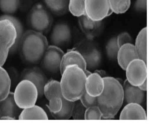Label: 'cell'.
<instances>
[{
    "instance_id": "cell-1",
    "label": "cell",
    "mask_w": 151,
    "mask_h": 124,
    "mask_svg": "<svg viewBox=\"0 0 151 124\" xmlns=\"http://www.w3.org/2000/svg\"><path fill=\"white\" fill-rule=\"evenodd\" d=\"M104 87L101 94L97 97V106L102 114V118H114L124 102L122 85L113 77L103 78Z\"/></svg>"
},
{
    "instance_id": "cell-2",
    "label": "cell",
    "mask_w": 151,
    "mask_h": 124,
    "mask_svg": "<svg viewBox=\"0 0 151 124\" xmlns=\"http://www.w3.org/2000/svg\"><path fill=\"white\" fill-rule=\"evenodd\" d=\"M48 46L49 42L44 34L31 30L25 32L18 51L25 64L33 66L40 63Z\"/></svg>"
},
{
    "instance_id": "cell-3",
    "label": "cell",
    "mask_w": 151,
    "mask_h": 124,
    "mask_svg": "<svg viewBox=\"0 0 151 124\" xmlns=\"http://www.w3.org/2000/svg\"><path fill=\"white\" fill-rule=\"evenodd\" d=\"M60 86L65 99L75 102L79 100L86 92L87 76L85 71L76 65L65 68L61 74Z\"/></svg>"
},
{
    "instance_id": "cell-4",
    "label": "cell",
    "mask_w": 151,
    "mask_h": 124,
    "mask_svg": "<svg viewBox=\"0 0 151 124\" xmlns=\"http://www.w3.org/2000/svg\"><path fill=\"white\" fill-rule=\"evenodd\" d=\"M27 21L32 30L44 34L50 31L53 19L47 8L43 4L38 3L35 5L29 11Z\"/></svg>"
},
{
    "instance_id": "cell-5",
    "label": "cell",
    "mask_w": 151,
    "mask_h": 124,
    "mask_svg": "<svg viewBox=\"0 0 151 124\" xmlns=\"http://www.w3.org/2000/svg\"><path fill=\"white\" fill-rule=\"evenodd\" d=\"M13 94L16 103L22 109L35 105L38 98L37 88L28 80H21L16 86Z\"/></svg>"
},
{
    "instance_id": "cell-6",
    "label": "cell",
    "mask_w": 151,
    "mask_h": 124,
    "mask_svg": "<svg viewBox=\"0 0 151 124\" xmlns=\"http://www.w3.org/2000/svg\"><path fill=\"white\" fill-rule=\"evenodd\" d=\"M17 37L16 28L11 21L0 20V66L5 64Z\"/></svg>"
},
{
    "instance_id": "cell-7",
    "label": "cell",
    "mask_w": 151,
    "mask_h": 124,
    "mask_svg": "<svg viewBox=\"0 0 151 124\" xmlns=\"http://www.w3.org/2000/svg\"><path fill=\"white\" fill-rule=\"evenodd\" d=\"M64 54L63 51L60 48L49 46L40 62L41 68L49 74L60 73L61 61Z\"/></svg>"
},
{
    "instance_id": "cell-8",
    "label": "cell",
    "mask_w": 151,
    "mask_h": 124,
    "mask_svg": "<svg viewBox=\"0 0 151 124\" xmlns=\"http://www.w3.org/2000/svg\"><path fill=\"white\" fill-rule=\"evenodd\" d=\"M43 94L49 101L47 107L50 113L55 114L60 111L64 97L61 92L60 81L52 79L49 80L44 88Z\"/></svg>"
},
{
    "instance_id": "cell-9",
    "label": "cell",
    "mask_w": 151,
    "mask_h": 124,
    "mask_svg": "<svg viewBox=\"0 0 151 124\" xmlns=\"http://www.w3.org/2000/svg\"><path fill=\"white\" fill-rule=\"evenodd\" d=\"M147 64L139 58L133 60L129 64L125 70L127 80L129 83L139 86L147 80Z\"/></svg>"
},
{
    "instance_id": "cell-10",
    "label": "cell",
    "mask_w": 151,
    "mask_h": 124,
    "mask_svg": "<svg viewBox=\"0 0 151 124\" xmlns=\"http://www.w3.org/2000/svg\"><path fill=\"white\" fill-rule=\"evenodd\" d=\"M85 14L91 19L102 21L113 13L108 0H85Z\"/></svg>"
},
{
    "instance_id": "cell-11",
    "label": "cell",
    "mask_w": 151,
    "mask_h": 124,
    "mask_svg": "<svg viewBox=\"0 0 151 124\" xmlns=\"http://www.w3.org/2000/svg\"><path fill=\"white\" fill-rule=\"evenodd\" d=\"M72 38L70 27L65 22H60L53 27L49 39L51 45L62 49L70 43Z\"/></svg>"
},
{
    "instance_id": "cell-12",
    "label": "cell",
    "mask_w": 151,
    "mask_h": 124,
    "mask_svg": "<svg viewBox=\"0 0 151 124\" xmlns=\"http://www.w3.org/2000/svg\"><path fill=\"white\" fill-rule=\"evenodd\" d=\"M21 80H28L35 85L38 93V98L44 96L43 91L45 85L49 80L41 68L32 67L24 69L21 73Z\"/></svg>"
},
{
    "instance_id": "cell-13",
    "label": "cell",
    "mask_w": 151,
    "mask_h": 124,
    "mask_svg": "<svg viewBox=\"0 0 151 124\" xmlns=\"http://www.w3.org/2000/svg\"><path fill=\"white\" fill-rule=\"evenodd\" d=\"M123 89L124 102L125 104L136 103L142 105L145 98V92L138 86H133L126 80L122 86Z\"/></svg>"
},
{
    "instance_id": "cell-14",
    "label": "cell",
    "mask_w": 151,
    "mask_h": 124,
    "mask_svg": "<svg viewBox=\"0 0 151 124\" xmlns=\"http://www.w3.org/2000/svg\"><path fill=\"white\" fill-rule=\"evenodd\" d=\"M73 65H77L85 72L87 70L86 61L83 56L75 49L68 50L64 54L61 61V74L67 67Z\"/></svg>"
},
{
    "instance_id": "cell-15",
    "label": "cell",
    "mask_w": 151,
    "mask_h": 124,
    "mask_svg": "<svg viewBox=\"0 0 151 124\" xmlns=\"http://www.w3.org/2000/svg\"><path fill=\"white\" fill-rule=\"evenodd\" d=\"M116 58L120 67L125 70L131 61L139 58V57L134 45L132 43H128L119 48Z\"/></svg>"
},
{
    "instance_id": "cell-16",
    "label": "cell",
    "mask_w": 151,
    "mask_h": 124,
    "mask_svg": "<svg viewBox=\"0 0 151 124\" xmlns=\"http://www.w3.org/2000/svg\"><path fill=\"white\" fill-rule=\"evenodd\" d=\"M22 110L16 103L12 92H10L7 97L0 101L1 117L9 116L16 120Z\"/></svg>"
},
{
    "instance_id": "cell-17",
    "label": "cell",
    "mask_w": 151,
    "mask_h": 124,
    "mask_svg": "<svg viewBox=\"0 0 151 124\" xmlns=\"http://www.w3.org/2000/svg\"><path fill=\"white\" fill-rule=\"evenodd\" d=\"M120 120H147L146 111L142 105L136 103L127 104L120 114Z\"/></svg>"
},
{
    "instance_id": "cell-18",
    "label": "cell",
    "mask_w": 151,
    "mask_h": 124,
    "mask_svg": "<svg viewBox=\"0 0 151 124\" xmlns=\"http://www.w3.org/2000/svg\"><path fill=\"white\" fill-rule=\"evenodd\" d=\"M76 50L79 52L83 56L86 61L87 69L95 68L98 67L101 62V56L99 51L96 48L91 46L85 48L80 45Z\"/></svg>"
},
{
    "instance_id": "cell-19",
    "label": "cell",
    "mask_w": 151,
    "mask_h": 124,
    "mask_svg": "<svg viewBox=\"0 0 151 124\" xmlns=\"http://www.w3.org/2000/svg\"><path fill=\"white\" fill-rule=\"evenodd\" d=\"M104 81L103 78L94 72L87 77L86 91L89 95L94 97L100 95L103 91Z\"/></svg>"
},
{
    "instance_id": "cell-20",
    "label": "cell",
    "mask_w": 151,
    "mask_h": 124,
    "mask_svg": "<svg viewBox=\"0 0 151 124\" xmlns=\"http://www.w3.org/2000/svg\"><path fill=\"white\" fill-rule=\"evenodd\" d=\"M79 25L82 31L86 35L93 37L97 35L102 28L101 21L93 20L86 14L78 17Z\"/></svg>"
},
{
    "instance_id": "cell-21",
    "label": "cell",
    "mask_w": 151,
    "mask_h": 124,
    "mask_svg": "<svg viewBox=\"0 0 151 124\" xmlns=\"http://www.w3.org/2000/svg\"><path fill=\"white\" fill-rule=\"evenodd\" d=\"M18 119L19 120H48V115L43 108L35 105L22 109Z\"/></svg>"
},
{
    "instance_id": "cell-22",
    "label": "cell",
    "mask_w": 151,
    "mask_h": 124,
    "mask_svg": "<svg viewBox=\"0 0 151 124\" xmlns=\"http://www.w3.org/2000/svg\"><path fill=\"white\" fill-rule=\"evenodd\" d=\"M7 19L11 21L16 28L17 32V37L15 43L11 48L9 54H13L18 51L20 44L23 36L25 32L23 25L21 21L18 18L12 15L5 14L0 17V20Z\"/></svg>"
},
{
    "instance_id": "cell-23",
    "label": "cell",
    "mask_w": 151,
    "mask_h": 124,
    "mask_svg": "<svg viewBox=\"0 0 151 124\" xmlns=\"http://www.w3.org/2000/svg\"><path fill=\"white\" fill-rule=\"evenodd\" d=\"M134 46L139 58L147 63V28L142 29L136 37Z\"/></svg>"
},
{
    "instance_id": "cell-24",
    "label": "cell",
    "mask_w": 151,
    "mask_h": 124,
    "mask_svg": "<svg viewBox=\"0 0 151 124\" xmlns=\"http://www.w3.org/2000/svg\"><path fill=\"white\" fill-rule=\"evenodd\" d=\"M48 10L57 16H62L68 12L69 0H43Z\"/></svg>"
},
{
    "instance_id": "cell-25",
    "label": "cell",
    "mask_w": 151,
    "mask_h": 124,
    "mask_svg": "<svg viewBox=\"0 0 151 124\" xmlns=\"http://www.w3.org/2000/svg\"><path fill=\"white\" fill-rule=\"evenodd\" d=\"M11 85V79L9 73L2 66H0V101L9 95Z\"/></svg>"
},
{
    "instance_id": "cell-26",
    "label": "cell",
    "mask_w": 151,
    "mask_h": 124,
    "mask_svg": "<svg viewBox=\"0 0 151 124\" xmlns=\"http://www.w3.org/2000/svg\"><path fill=\"white\" fill-rule=\"evenodd\" d=\"M74 102L68 100L64 98L62 108L59 112L55 114L51 113L52 117L57 120H68L72 117Z\"/></svg>"
},
{
    "instance_id": "cell-27",
    "label": "cell",
    "mask_w": 151,
    "mask_h": 124,
    "mask_svg": "<svg viewBox=\"0 0 151 124\" xmlns=\"http://www.w3.org/2000/svg\"><path fill=\"white\" fill-rule=\"evenodd\" d=\"M21 7V0H0V10L5 14L12 15Z\"/></svg>"
},
{
    "instance_id": "cell-28",
    "label": "cell",
    "mask_w": 151,
    "mask_h": 124,
    "mask_svg": "<svg viewBox=\"0 0 151 124\" xmlns=\"http://www.w3.org/2000/svg\"><path fill=\"white\" fill-rule=\"evenodd\" d=\"M109 7L116 14L125 13L130 7L131 0H108Z\"/></svg>"
},
{
    "instance_id": "cell-29",
    "label": "cell",
    "mask_w": 151,
    "mask_h": 124,
    "mask_svg": "<svg viewBox=\"0 0 151 124\" xmlns=\"http://www.w3.org/2000/svg\"><path fill=\"white\" fill-rule=\"evenodd\" d=\"M68 11L73 16L78 18L85 15V0H69Z\"/></svg>"
},
{
    "instance_id": "cell-30",
    "label": "cell",
    "mask_w": 151,
    "mask_h": 124,
    "mask_svg": "<svg viewBox=\"0 0 151 124\" xmlns=\"http://www.w3.org/2000/svg\"><path fill=\"white\" fill-rule=\"evenodd\" d=\"M86 108L79 100L74 102L72 117L74 120H85Z\"/></svg>"
},
{
    "instance_id": "cell-31",
    "label": "cell",
    "mask_w": 151,
    "mask_h": 124,
    "mask_svg": "<svg viewBox=\"0 0 151 124\" xmlns=\"http://www.w3.org/2000/svg\"><path fill=\"white\" fill-rule=\"evenodd\" d=\"M102 118V113L98 106H91L86 109L85 120H101Z\"/></svg>"
},
{
    "instance_id": "cell-32",
    "label": "cell",
    "mask_w": 151,
    "mask_h": 124,
    "mask_svg": "<svg viewBox=\"0 0 151 124\" xmlns=\"http://www.w3.org/2000/svg\"><path fill=\"white\" fill-rule=\"evenodd\" d=\"M119 48L117 44V38L111 39L106 46V53L108 57L112 59L117 58Z\"/></svg>"
},
{
    "instance_id": "cell-33",
    "label": "cell",
    "mask_w": 151,
    "mask_h": 124,
    "mask_svg": "<svg viewBox=\"0 0 151 124\" xmlns=\"http://www.w3.org/2000/svg\"><path fill=\"white\" fill-rule=\"evenodd\" d=\"M80 100L86 108L91 106H97V97L89 95L86 91L81 97Z\"/></svg>"
},
{
    "instance_id": "cell-34",
    "label": "cell",
    "mask_w": 151,
    "mask_h": 124,
    "mask_svg": "<svg viewBox=\"0 0 151 124\" xmlns=\"http://www.w3.org/2000/svg\"><path fill=\"white\" fill-rule=\"evenodd\" d=\"M116 38L117 44L119 47L125 44L132 43L133 41L130 34L127 32H124L120 33Z\"/></svg>"
},
{
    "instance_id": "cell-35",
    "label": "cell",
    "mask_w": 151,
    "mask_h": 124,
    "mask_svg": "<svg viewBox=\"0 0 151 124\" xmlns=\"http://www.w3.org/2000/svg\"><path fill=\"white\" fill-rule=\"evenodd\" d=\"M134 8L137 11H146L147 8V0H136Z\"/></svg>"
},
{
    "instance_id": "cell-36",
    "label": "cell",
    "mask_w": 151,
    "mask_h": 124,
    "mask_svg": "<svg viewBox=\"0 0 151 124\" xmlns=\"http://www.w3.org/2000/svg\"><path fill=\"white\" fill-rule=\"evenodd\" d=\"M33 1L34 0H21V7L22 9H27Z\"/></svg>"
},
{
    "instance_id": "cell-37",
    "label": "cell",
    "mask_w": 151,
    "mask_h": 124,
    "mask_svg": "<svg viewBox=\"0 0 151 124\" xmlns=\"http://www.w3.org/2000/svg\"><path fill=\"white\" fill-rule=\"evenodd\" d=\"M138 87L141 90L145 92H146L147 91V80L142 85Z\"/></svg>"
},
{
    "instance_id": "cell-38",
    "label": "cell",
    "mask_w": 151,
    "mask_h": 124,
    "mask_svg": "<svg viewBox=\"0 0 151 124\" xmlns=\"http://www.w3.org/2000/svg\"><path fill=\"white\" fill-rule=\"evenodd\" d=\"M95 72H96L97 73V74L100 75H101L102 78L106 77V76H106V73L104 71V70H96Z\"/></svg>"
},
{
    "instance_id": "cell-39",
    "label": "cell",
    "mask_w": 151,
    "mask_h": 124,
    "mask_svg": "<svg viewBox=\"0 0 151 124\" xmlns=\"http://www.w3.org/2000/svg\"><path fill=\"white\" fill-rule=\"evenodd\" d=\"M12 117L9 116H3L0 117V120H15Z\"/></svg>"
},
{
    "instance_id": "cell-40",
    "label": "cell",
    "mask_w": 151,
    "mask_h": 124,
    "mask_svg": "<svg viewBox=\"0 0 151 124\" xmlns=\"http://www.w3.org/2000/svg\"><path fill=\"white\" fill-rule=\"evenodd\" d=\"M0 117H1V116H0Z\"/></svg>"
}]
</instances>
